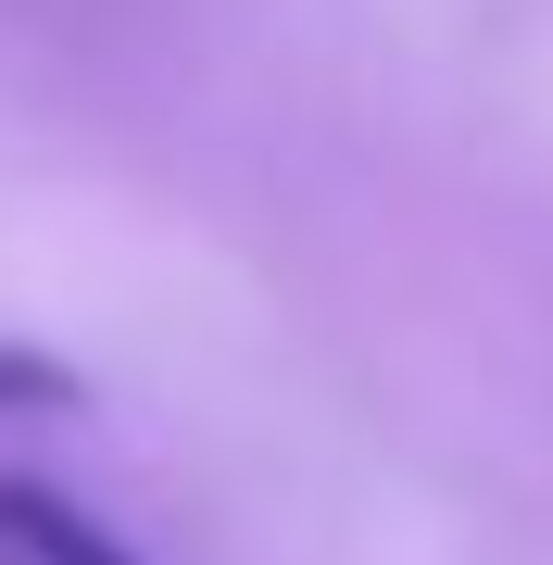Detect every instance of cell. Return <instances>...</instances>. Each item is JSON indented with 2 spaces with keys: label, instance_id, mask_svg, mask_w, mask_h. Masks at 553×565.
I'll return each mask as SVG.
<instances>
[{
  "label": "cell",
  "instance_id": "obj_2",
  "mask_svg": "<svg viewBox=\"0 0 553 565\" xmlns=\"http://www.w3.org/2000/svg\"><path fill=\"white\" fill-rule=\"evenodd\" d=\"M0 415H76V364H51V352L0 340Z\"/></svg>",
  "mask_w": 553,
  "mask_h": 565
},
{
  "label": "cell",
  "instance_id": "obj_1",
  "mask_svg": "<svg viewBox=\"0 0 553 565\" xmlns=\"http://www.w3.org/2000/svg\"><path fill=\"white\" fill-rule=\"evenodd\" d=\"M0 565H139V553H126L114 527L76 503V490H51V478H25V465H0Z\"/></svg>",
  "mask_w": 553,
  "mask_h": 565
}]
</instances>
